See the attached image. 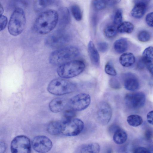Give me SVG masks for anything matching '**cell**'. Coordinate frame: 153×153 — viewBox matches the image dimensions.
Segmentation results:
<instances>
[{"label": "cell", "mask_w": 153, "mask_h": 153, "mask_svg": "<svg viewBox=\"0 0 153 153\" xmlns=\"http://www.w3.org/2000/svg\"><path fill=\"white\" fill-rule=\"evenodd\" d=\"M58 12L53 10H48L39 14L36 19L34 24V28L37 33L47 34L56 26L58 22Z\"/></svg>", "instance_id": "obj_1"}, {"label": "cell", "mask_w": 153, "mask_h": 153, "mask_svg": "<svg viewBox=\"0 0 153 153\" xmlns=\"http://www.w3.org/2000/svg\"><path fill=\"white\" fill-rule=\"evenodd\" d=\"M79 53V49L76 47H63L52 52L50 55L49 61L53 65H60L72 60Z\"/></svg>", "instance_id": "obj_2"}, {"label": "cell", "mask_w": 153, "mask_h": 153, "mask_svg": "<svg viewBox=\"0 0 153 153\" xmlns=\"http://www.w3.org/2000/svg\"><path fill=\"white\" fill-rule=\"evenodd\" d=\"M85 65L80 60H72L59 66L57 70L59 76L63 78L68 79L76 76L84 71Z\"/></svg>", "instance_id": "obj_3"}, {"label": "cell", "mask_w": 153, "mask_h": 153, "mask_svg": "<svg viewBox=\"0 0 153 153\" xmlns=\"http://www.w3.org/2000/svg\"><path fill=\"white\" fill-rule=\"evenodd\" d=\"M26 22L25 14L22 9H15L8 23V28L9 33L14 36L21 34L24 28Z\"/></svg>", "instance_id": "obj_4"}, {"label": "cell", "mask_w": 153, "mask_h": 153, "mask_svg": "<svg viewBox=\"0 0 153 153\" xmlns=\"http://www.w3.org/2000/svg\"><path fill=\"white\" fill-rule=\"evenodd\" d=\"M76 86L73 83L62 78L52 80L48 86V90L50 93L56 95H62L72 92Z\"/></svg>", "instance_id": "obj_5"}, {"label": "cell", "mask_w": 153, "mask_h": 153, "mask_svg": "<svg viewBox=\"0 0 153 153\" xmlns=\"http://www.w3.org/2000/svg\"><path fill=\"white\" fill-rule=\"evenodd\" d=\"M70 39L69 34L64 29H60L49 35L45 39V43L50 48L58 49L63 47Z\"/></svg>", "instance_id": "obj_6"}, {"label": "cell", "mask_w": 153, "mask_h": 153, "mask_svg": "<svg viewBox=\"0 0 153 153\" xmlns=\"http://www.w3.org/2000/svg\"><path fill=\"white\" fill-rule=\"evenodd\" d=\"M62 121V133L68 136H76L82 131L84 127L83 122L80 119L73 118L64 120Z\"/></svg>", "instance_id": "obj_7"}, {"label": "cell", "mask_w": 153, "mask_h": 153, "mask_svg": "<svg viewBox=\"0 0 153 153\" xmlns=\"http://www.w3.org/2000/svg\"><path fill=\"white\" fill-rule=\"evenodd\" d=\"M31 148L29 138L24 135L16 136L12 140L11 143V150L13 153H30Z\"/></svg>", "instance_id": "obj_8"}, {"label": "cell", "mask_w": 153, "mask_h": 153, "mask_svg": "<svg viewBox=\"0 0 153 153\" xmlns=\"http://www.w3.org/2000/svg\"><path fill=\"white\" fill-rule=\"evenodd\" d=\"M112 111L111 106L106 102L102 101L97 105L96 114L97 121L100 124L107 125L111 120Z\"/></svg>", "instance_id": "obj_9"}, {"label": "cell", "mask_w": 153, "mask_h": 153, "mask_svg": "<svg viewBox=\"0 0 153 153\" xmlns=\"http://www.w3.org/2000/svg\"><path fill=\"white\" fill-rule=\"evenodd\" d=\"M91 102V98L89 94L85 93H81L71 98L69 103L70 108L75 111H79L87 108Z\"/></svg>", "instance_id": "obj_10"}, {"label": "cell", "mask_w": 153, "mask_h": 153, "mask_svg": "<svg viewBox=\"0 0 153 153\" xmlns=\"http://www.w3.org/2000/svg\"><path fill=\"white\" fill-rule=\"evenodd\" d=\"M124 100L126 105L129 108L137 109L142 107L144 104L146 97L142 92H137L127 94Z\"/></svg>", "instance_id": "obj_11"}, {"label": "cell", "mask_w": 153, "mask_h": 153, "mask_svg": "<svg viewBox=\"0 0 153 153\" xmlns=\"http://www.w3.org/2000/svg\"><path fill=\"white\" fill-rule=\"evenodd\" d=\"M33 149L40 153H45L49 151L52 146L51 140L46 136L42 135L35 137L32 141Z\"/></svg>", "instance_id": "obj_12"}, {"label": "cell", "mask_w": 153, "mask_h": 153, "mask_svg": "<svg viewBox=\"0 0 153 153\" xmlns=\"http://www.w3.org/2000/svg\"><path fill=\"white\" fill-rule=\"evenodd\" d=\"M58 22L60 29H63L70 23V16L69 11L66 7L60 8L58 10Z\"/></svg>", "instance_id": "obj_13"}, {"label": "cell", "mask_w": 153, "mask_h": 153, "mask_svg": "<svg viewBox=\"0 0 153 153\" xmlns=\"http://www.w3.org/2000/svg\"><path fill=\"white\" fill-rule=\"evenodd\" d=\"M124 79V86L127 90L134 91L139 88V82L134 76L129 74H127L125 75Z\"/></svg>", "instance_id": "obj_14"}, {"label": "cell", "mask_w": 153, "mask_h": 153, "mask_svg": "<svg viewBox=\"0 0 153 153\" xmlns=\"http://www.w3.org/2000/svg\"><path fill=\"white\" fill-rule=\"evenodd\" d=\"M147 7L146 3L143 1H140L136 3L132 9L131 14L134 18L140 19L145 14Z\"/></svg>", "instance_id": "obj_15"}, {"label": "cell", "mask_w": 153, "mask_h": 153, "mask_svg": "<svg viewBox=\"0 0 153 153\" xmlns=\"http://www.w3.org/2000/svg\"><path fill=\"white\" fill-rule=\"evenodd\" d=\"M67 100L63 98H56L53 100L49 104L50 110L53 113H57L63 110L67 105Z\"/></svg>", "instance_id": "obj_16"}, {"label": "cell", "mask_w": 153, "mask_h": 153, "mask_svg": "<svg viewBox=\"0 0 153 153\" xmlns=\"http://www.w3.org/2000/svg\"><path fill=\"white\" fill-rule=\"evenodd\" d=\"M88 50L92 63L95 66H98L100 63V55L93 42L91 41L88 44Z\"/></svg>", "instance_id": "obj_17"}, {"label": "cell", "mask_w": 153, "mask_h": 153, "mask_svg": "<svg viewBox=\"0 0 153 153\" xmlns=\"http://www.w3.org/2000/svg\"><path fill=\"white\" fill-rule=\"evenodd\" d=\"M59 3V0H35L33 8L36 12H38L48 6L58 4Z\"/></svg>", "instance_id": "obj_18"}, {"label": "cell", "mask_w": 153, "mask_h": 153, "mask_svg": "<svg viewBox=\"0 0 153 153\" xmlns=\"http://www.w3.org/2000/svg\"><path fill=\"white\" fill-rule=\"evenodd\" d=\"M100 151L99 145L96 143H92L82 145L77 149L78 153H99Z\"/></svg>", "instance_id": "obj_19"}, {"label": "cell", "mask_w": 153, "mask_h": 153, "mask_svg": "<svg viewBox=\"0 0 153 153\" xmlns=\"http://www.w3.org/2000/svg\"><path fill=\"white\" fill-rule=\"evenodd\" d=\"M119 60L122 66L127 67L132 66L134 63L135 58L132 53L127 52L123 53L120 56Z\"/></svg>", "instance_id": "obj_20"}, {"label": "cell", "mask_w": 153, "mask_h": 153, "mask_svg": "<svg viewBox=\"0 0 153 153\" xmlns=\"http://www.w3.org/2000/svg\"><path fill=\"white\" fill-rule=\"evenodd\" d=\"M62 121H54L50 122L48 125L47 130L51 134L56 135L62 133Z\"/></svg>", "instance_id": "obj_21"}, {"label": "cell", "mask_w": 153, "mask_h": 153, "mask_svg": "<svg viewBox=\"0 0 153 153\" xmlns=\"http://www.w3.org/2000/svg\"><path fill=\"white\" fill-rule=\"evenodd\" d=\"M128 44L127 40L125 38H121L116 40L113 45L114 48L117 53H121L127 49Z\"/></svg>", "instance_id": "obj_22"}, {"label": "cell", "mask_w": 153, "mask_h": 153, "mask_svg": "<svg viewBox=\"0 0 153 153\" xmlns=\"http://www.w3.org/2000/svg\"><path fill=\"white\" fill-rule=\"evenodd\" d=\"M127 134L123 129L118 128L114 133L113 140L117 144H122L124 143L127 140Z\"/></svg>", "instance_id": "obj_23"}, {"label": "cell", "mask_w": 153, "mask_h": 153, "mask_svg": "<svg viewBox=\"0 0 153 153\" xmlns=\"http://www.w3.org/2000/svg\"><path fill=\"white\" fill-rule=\"evenodd\" d=\"M134 28L133 25L128 21L122 22L117 26L118 32L121 33H131L133 31Z\"/></svg>", "instance_id": "obj_24"}, {"label": "cell", "mask_w": 153, "mask_h": 153, "mask_svg": "<svg viewBox=\"0 0 153 153\" xmlns=\"http://www.w3.org/2000/svg\"><path fill=\"white\" fill-rule=\"evenodd\" d=\"M142 61L145 64L152 63L153 61V47L149 46L146 48L142 54Z\"/></svg>", "instance_id": "obj_25"}, {"label": "cell", "mask_w": 153, "mask_h": 153, "mask_svg": "<svg viewBox=\"0 0 153 153\" xmlns=\"http://www.w3.org/2000/svg\"><path fill=\"white\" fill-rule=\"evenodd\" d=\"M31 0H10L9 6L12 8H25L30 4Z\"/></svg>", "instance_id": "obj_26"}, {"label": "cell", "mask_w": 153, "mask_h": 153, "mask_svg": "<svg viewBox=\"0 0 153 153\" xmlns=\"http://www.w3.org/2000/svg\"><path fill=\"white\" fill-rule=\"evenodd\" d=\"M127 121L131 126L137 127L141 125L143 122L142 117L136 114L131 115L128 117Z\"/></svg>", "instance_id": "obj_27"}, {"label": "cell", "mask_w": 153, "mask_h": 153, "mask_svg": "<svg viewBox=\"0 0 153 153\" xmlns=\"http://www.w3.org/2000/svg\"><path fill=\"white\" fill-rule=\"evenodd\" d=\"M118 32L117 27L113 24L107 25L105 28L104 33L105 36L108 38H112L116 36Z\"/></svg>", "instance_id": "obj_28"}, {"label": "cell", "mask_w": 153, "mask_h": 153, "mask_svg": "<svg viewBox=\"0 0 153 153\" xmlns=\"http://www.w3.org/2000/svg\"><path fill=\"white\" fill-rule=\"evenodd\" d=\"M71 10L73 16L76 20L79 21L82 19V13L80 8L78 5H72L71 7Z\"/></svg>", "instance_id": "obj_29"}, {"label": "cell", "mask_w": 153, "mask_h": 153, "mask_svg": "<svg viewBox=\"0 0 153 153\" xmlns=\"http://www.w3.org/2000/svg\"><path fill=\"white\" fill-rule=\"evenodd\" d=\"M107 3L105 0H93L92 4L93 8L96 10L104 9Z\"/></svg>", "instance_id": "obj_30"}, {"label": "cell", "mask_w": 153, "mask_h": 153, "mask_svg": "<svg viewBox=\"0 0 153 153\" xmlns=\"http://www.w3.org/2000/svg\"><path fill=\"white\" fill-rule=\"evenodd\" d=\"M123 20V11L122 9H119L116 11L114 17L113 24L116 25H118Z\"/></svg>", "instance_id": "obj_31"}, {"label": "cell", "mask_w": 153, "mask_h": 153, "mask_svg": "<svg viewBox=\"0 0 153 153\" xmlns=\"http://www.w3.org/2000/svg\"><path fill=\"white\" fill-rule=\"evenodd\" d=\"M137 38L139 41L142 42H146L149 40L150 35L148 31L145 30H142L138 33Z\"/></svg>", "instance_id": "obj_32"}, {"label": "cell", "mask_w": 153, "mask_h": 153, "mask_svg": "<svg viewBox=\"0 0 153 153\" xmlns=\"http://www.w3.org/2000/svg\"><path fill=\"white\" fill-rule=\"evenodd\" d=\"M105 71L107 74L111 76H115L117 74L116 71L113 66L109 62L105 65Z\"/></svg>", "instance_id": "obj_33"}, {"label": "cell", "mask_w": 153, "mask_h": 153, "mask_svg": "<svg viewBox=\"0 0 153 153\" xmlns=\"http://www.w3.org/2000/svg\"><path fill=\"white\" fill-rule=\"evenodd\" d=\"M75 111L70 107L66 110L64 114V120L74 118L75 116Z\"/></svg>", "instance_id": "obj_34"}, {"label": "cell", "mask_w": 153, "mask_h": 153, "mask_svg": "<svg viewBox=\"0 0 153 153\" xmlns=\"http://www.w3.org/2000/svg\"><path fill=\"white\" fill-rule=\"evenodd\" d=\"M145 21L149 26L153 27V11L150 12L146 15Z\"/></svg>", "instance_id": "obj_35"}, {"label": "cell", "mask_w": 153, "mask_h": 153, "mask_svg": "<svg viewBox=\"0 0 153 153\" xmlns=\"http://www.w3.org/2000/svg\"><path fill=\"white\" fill-rule=\"evenodd\" d=\"M97 47L98 50L100 52L104 53L106 51L108 50V45L105 42H100L98 43Z\"/></svg>", "instance_id": "obj_36"}, {"label": "cell", "mask_w": 153, "mask_h": 153, "mask_svg": "<svg viewBox=\"0 0 153 153\" xmlns=\"http://www.w3.org/2000/svg\"><path fill=\"white\" fill-rule=\"evenodd\" d=\"M110 86L114 89H117L120 87V84L118 80L115 78H112L109 82Z\"/></svg>", "instance_id": "obj_37"}, {"label": "cell", "mask_w": 153, "mask_h": 153, "mask_svg": "<svg viewBox=\"0 0 153 153\" xmlns=\"http://www.w3.org/2000/svg\"><path fill=\"white\" fill-rule=\"evenodd\" d=\"M7 23V19L5 16L0 15V30H3L6 27Z\"/></svg>", "instance_id": "obj_38"}, {"label": "cell", "mask_w": 153, "mask_h": 153, "mask_svg": "<svg viewBox=\"0 0 153 153\" xmlns=\"http://www.w3.org/2000/svg\"><path fill=\"white\" fill-rule=\"evenodd\" d=\"M135 153H150L149 149L143 147H139L136 148L134 150Z\"/></svg>", "instance_id": "obj_39"}, {"label": "cell", "mask_w": 153, "mask_h": 153, "mask_svg": "<svg viewBox=\"0 0 153 153\" xmlns=\"http://www.w3.org/2000/svg\"><path fill=\"white\" fill-rule=\"evenodd\" d=\"M153 133L152 131L150 129H147L145 132V138L148 140H150L152 137Z\"/></svg>", "instance_id": "obj_40"}, {"label": "cell", "mask_w": 153, "mask_h": 153, "mask_svg": "<svg viewBox=\"0 0 153 153\" xmlns=\"http://www.w3.org/2000/svg\"><path fill=\"white\" fill-rule=\"evenodd\" d=\"M146 117L148 122L153 125V110L149 111L147 114Z\"/></svg>", "instance_id": "obj_41"}, {"label": "cell", "mask_w": 153, "mask_h": 153, "mask_svg": "<svg viewBox=\"0 0 153 153\" xmlns=\"http://www.w3.org/2000/svg\"><path fill=\"white\" fill-rule=\"evenodd\" d=\"M6 145L3 141H0V153H3L5 152L6 150Z\"/></svg>", "instance_id": "obj_42"}, {"label": "cell", "mask_w": 153, "mask_h": 153, "mask_svg": "<svg viewBox=\"0 0 153 153\" xmlns=\"http://www.w3.org/2000/svg\"><path fill=\"white\" fill-rule=\"evenodd\" d=\"M147 68L150 73L153 76V63L147 64Z\"/></svg>", "instance_id": "obj_43"}, {"label": "cell", "mask_w": 153, "mask_h": 153, "mask_svg": "<svg viewBox=\"0 0 153 153\" xmlns=\"http://www.w3.org/2000/svg\"><path fill=\"white\" fill-rule=\"evenodd\" d=\"M121 0H105L107 4L114 5L119 3Z\"/></svg>", "instance_id": "obj_44"}, {"label": "cell", "mask_w": 153, "mask_h": 153, "mask_svg": "<svg viewBox=\"0 0 153 153\" xmlns=\"http://www.w3.org/2000/svg\"><path fill=\"white\" fill-rule=\"evenodd\" d=\"M4 12V9L1 4H0V15H2V14Z\"/></svg>", "instance_id": "obj_45"}]
</instances>
